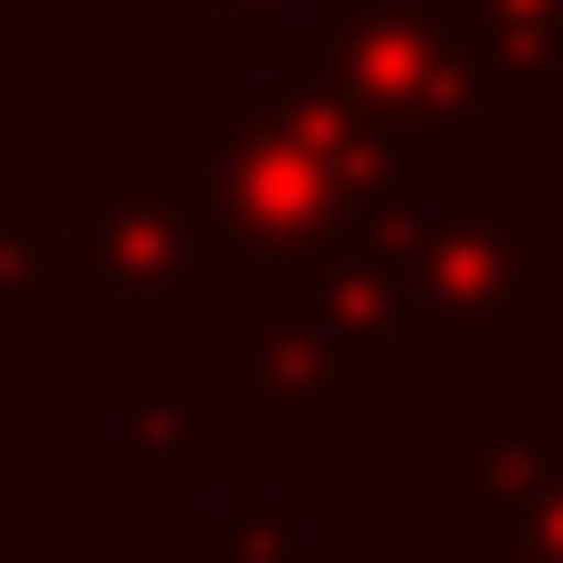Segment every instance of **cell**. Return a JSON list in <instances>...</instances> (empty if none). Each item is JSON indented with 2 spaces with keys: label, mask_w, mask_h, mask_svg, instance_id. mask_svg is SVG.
Segmentation results:
<instances>
[{
  "label": "cell",
  "mask_w": 563,
  "mask_h": 563,
  "mask_svg": "<svg viewBox=\"0 0 563 563\" xmlns=\"http://www.w3.org/2000/svg\"><path fill=\"white\" fill-rule=\"evenodd\" d=\"M501 511H511V532H501L490 563H563V460H543Z\"/></svg>",
  "instance_id": "9c48e42d"
},
{
  "label": "cell",
  "mask_w": 563,
  "mask_h": 563,
  "mask_svg": "<svg viewBox=\"0 0 563 563\" xmlns=\"http://www.w3.org/2000/svg\"><path fill=\"white\" fill-rule=\"evenodd\" d=\"M376 199V136L344 125L334 104H272V115L230 125L220 167H209V241L251 251H313Z\"/></svg>",
  "instance_id": "6da1fadb"
},
{
  "label": "cell",
  "mask_w": 563,
  "mask_h": 563,
  "mask_svg": "<svg viewBox=\"0 0 563 563\" xmlns=\"http://www.w3.org/2000/svg\"><path fill=\"white\" fill-rule=\"evenodd\" d=\"M334 53H344V74H355L344 95H355V125L376 136V157H428L439 125L460 115V74H449L428 42H407L397 21H355Z\"/></svg>",
  "instance_id": "277c9868"
},
{
  "label": "cell",
  "mask_w": 563,
  "mask_h": 563,
  "mask_svg": "<svg viewBox=\"0 0 563 563\" xmlns=\"http://www.w3.org/2000/svg\"><path fill=\"white\" fill-rule=\"evenodd\" d=\"M209 563H302V501H272V490L230 501L209 522Z\"/></svg>",
  "instance_id": "ba28073f"
},
{
  "label": "cell",
  "mask_w": 563,
  "mask_h": 563,
  "mask_svg": "<svg viewBox=\"0 0 563 563\" xmlns=\"http://www.w3.org/2000/svg\"><path fill=\"white\" fill-rule=\"evenodd\" d=\"M125 439L136 449H199V407L188 397H136L125 407Z\"/></svg>",
  "instance_id": "30bf717a"
},
{
  "label": "cell",
  "mask_w": 563,
  "mask_h": 563,
  "mask_svg": "<svg viewBox=\"0 0 563 563\" xmlns=\"http://www.w3.org/2000/svg\"><path fill=\"white\" fill-rule=\"evenodd\" d=\"M543 460H553V449H543V407H532V397H501L481 439L439 460V481H449V490H481V501H511Z\"/></svg>",
  "instance_id": "8992f818"
},
{
  "label": "cell",
  "mask_w": 563,
  "mask_h": 563,
  "mask_svg": "<svg viewBox=\"0 0 563 563\" xmlns=\"http://www.w3.org/2000/svg\"><path fill=\"white\" fill-rule=\"evenodd\" d=\"M0 292L11 302H95L84 292L74 220H11V209H0Z\"/></svg>",
  "instance_id": "52a82bcc"
},
{
  "label": "cell",
  "mask_w": 563,
  "mask_h": 563,
  "mask_svg": "<svg viewBox=\"0 0 563 563\" xmlns=\"http://www.w3.org/2000/svg\"><path fill=\"white\" fill-rule=\"evenodd\" d=\"M84 292L95 302H209V230L157 199V178H125L115 209L74 220Z\"/></svg>",
  "instance_id": "3957f363"
},
{
  "label": "cell",
  "mask_w": 563,
  "mask_h": 563,
  "mask_svg": "<svg viewBox=\"0 0 563 563\" xmlns=\"http://www.w3.org/2000/svg\"><path fill=\"white\" fill-rule=\"evenodd\" d=\"M355 376H365V355L334 334V323L272 302L262 334H241L220 365H209V397H220V407H344Z\"/></svg>",
  "instance_id": "5b68a950"
},
{
  "label": "cell",
  "mask_w": 563,
  "mask_h": 563,
  "mask_svg": "<svg viewBox=\"0 0 563 563\" xmlns=\"http://www.w3.org/2000/svg\"><path fill=\"white\" fill-rule=\"evenodd\" d=\"M532 251H543V230H532L522 209H460V220L418 230L407 262H397V282H407V355H481L511 323V302H522Z\"/></svg>",
  "instance_id": "7a4b0ae2"
}]
</instances>
